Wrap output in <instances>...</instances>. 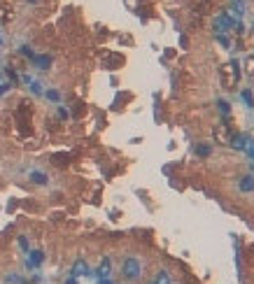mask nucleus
Masks as SVG:
<instances>
[{
  "instance_id": "6ab92c4d",
  "label": "nucleus",
  "mask_w": 254,
  "mask_h": 284,
  "mask_svg": "<svg viewBox=\"0 0 254 284\" xmlns=\"http://www.w3.org/2000/svg\"><path fill=\"white\" fill-rule=\"evenodd\" d=\"M28 3H37V0H28Z\"/></svg>"
},
{
  "instance_id": "39448f33",
  "label": "nucleus",
  "mask_w": 254,
  "mask_h": 284,
  "mask_svg": "<svg viewBox=\"0 0 254 284\" xmlns=\"http://www.w3.org/2000/svg\"><path fill=\"white\" fill-rule=\"evenodd\" d=\"M70 275H72V277H87V275H91V273H89L87 261H84V259L75 261V263H72V268H70Z\"/></svg>"
},
{
  "instance_id": "20e7f679",
  "label": "nucleus",
  "mask_w": 254,
  "mask_h": 284,
  "mask_svg": "<svg viewBox=\"0 0 254 284\" xmlns=\"http://www.w3.org/2000/svg\"><path fill=\"white\" fill-rule=\"evenodd\" d=\"M233 24H236V19L231 14H217L212 21V28L217 35H224V33H229L233 28Z\"/></svg>"
},
{
  "instance_id": "6e6552de",
  "label": "nucleus",
  "mask_w": 254,
  "mask_h": 284,
  "mask_svg": "<svg viewBox=\"0 0 254 284\" xmlns=\"http://www.w3.org/2000/svg\"><path fill=\"white\" fill-rule=\"evenodd\" d=\"M110 270H112L110 259H103V261H101V266H98V270H96V273H98V277H101V279H107V277H110Z\"/></svg>"
},
{
  "instance_id": "f8f14e48",
  "label": "nucleus",
  "mask_w": 254,
  "mask_h": 284,
  "mask_svg": "<svg viewBox=\"0 0 254 284\" xmlns=\"http://www.w3.org/2000/svg\"><path fill=\"white\" fill-rule=\"evenodd\" d=\"M31 179H33L35 184H47V182H49V177H47L45 173H40V170H33V173H31Z\"/></svg>"
},
{
  "instance_id": "f257e3e1",
  "label": "nucleus",
  "mask_w": 254,
  "mask_h": 284,
  "mask_svg": "<svg viewBox=\"0 0 254 284\" xmlns=\"http://www.w3.org/2000/svg\"><path fill=\"white\" fill-rule=\"evenodd\" d=\"M122 275L128 282H135V279L143 277V261L135 259V256H126L122 263Z\"/></svg>"
},
{
  "instance_id": "9d476101",
  "label": "nucleus",
  "mask_w": 254,
  "mask_h": 284,
  "mask_svg": "<svg viewBox=\"0 0 254 284\" xmlns=\"http://www.w3.org/2000/svg\"><path fill=\"white\" fill-rule=\"evenodd\" d=\"M231 7H233V12H236V19L245 16V3L243 0H231Z\"/></svg>"
},
{
  "instance_id": "f03ea898",
  "label": "nucleus",
  "mask_w": 254,
  "mask_h": 284,
  "mask_svg": "<svg viewBox=\"0 0 254 284\" xmlns=\"http://www.w3.org/2000/svg\"><path fill=\"white\" fill-rule=\"evenodd\" d=\"M212 135H214V142H219V145H229L231 137H233V126H231L229 121H219V124H214Z\"/></svg>"
},
{
  "instance_id": "1a4fd4ad",
  "label": "nucleus",
  "mask_w": 254,
  "mask_h": 284,
  "mask_svg": "<svg viewBox=\"0 0 254 284\" xmlns=\"http://www.w3.org/2000/svg\"><path fill=\"white\" fill-rule=\"evenodd\" d=\"M42 261H45V254L42 252H31V256H28V266H31V268H37Z\"/></svg>"
},
{
  "instance_id": "dca6fc26",
  "label": "nucleus",
  "mask_w": 254,
  "mask_h": 284,
  "mask_svg": "<svg viewBox=\"0 0 254 284\" xmlns=\"http://www.w3.org/2000/svg\"><path fill=\"white\" fill-rule=\"evenodd\" d=\"M240 96H243V100L247 103V107H254V96H252V91H247V89H245Z\"/></svg>"
},
{
  "instance_id": "2eb2a0df",
  "label": "nucleus",
  "mask_w": 254,
  "mask_h": 284,
  "mask_svg": "<svg viewBox=\"0 0 254 284\" xmlns=\"http://www.w3.org/2000/svg\"><path fill=\"white\" fill-rule=\"evenodd\" d=\"M217 110L222 112L224 117H229V112H231V107H229V103L226 100H217Z\"/></svg>"
},
{
  "instance_id": "4468645a",
  "label": "nucleus",
  "mask_w": 254,
  "mask_h": 284,
  "mask_svg": "<svg viewBox=\"0 0 254 284\" xmlns=\"http://www.w3.org/2000/svg\"><path fill=\"white\" fill-rule=\"evenodd\" d=\"M243 152L247 154V156H249V158H252V161H254V137H247V142H245Z\"/></svg>"
},
{
  "instance_id": "423d86ee",
  "label": "nucleus",
  "mask_w": 254,
  "mask_h": 284,
  "mask_svg": "<svg viewBox=\"0 0 254 284\" xmlns=\"http://www.w3.org/2000/svg\"><path fill=\"white\" fill-rule=\"evenodd\" d=\"M247 137L249 135H245V133H233V137H231V147L236 149V152H243V147H245V142H247Z\"/></svg>"
},
{
  "instance_id": "0eeeda50",
  "label": "nucleus",
  "mask_w": 254,
  "mask_h": 284,
  "mask_svg": "<svg viewBox=\"0 0 254 284\" xmlns=\"http://www.w3.org/2000/svg\"><path fill=\"white\" fill-rule=\"evenodd\" d=\"M238 189H240L243 193L254 191V175H245V177L238 182Z\"/></svg>"
},
{
  "instance_id": "9b49d317",
  "label": "nucleus",
  "mask_w": 254,
  "mask_h": 284,
  "mask_svg": "<svg viewBox=\"0 0 254 284\" xmlns=\"http://www.w3.org/2000/svg\"><path fill=\"white\" fill-rule=\"evenodd\" d=\"M193 152L199 154V156H210V152H212V147H210V145H203V142H199V145H196V147H193Z\"/></svg>"
},
{
  "instance_id": "f3484780",
  "label": "nucleus",
  "mask_w": 254,
  "mask_h": 284,
  "mask_svg": "<svg viewBox=\"0 0 254 284\" xmlns=\"http://www.w3.org/2000/svg\"><path fill=\"white\" fill-rule=\"evenodd\" d=\"M45 96H47V98H49V100H54V103H58V100H61V93L56 91V89H51V91H47V93H45Z\"/></svg>"
},
{
  "instance_id": "7ed1b4c3",
  "label": "nucleus",
  "mask_w": 254,
  "mask_h": 284,
  "mask_svg": "<svg viewBox=\"0 0 254 284\" xmlns=\"http://www.w3.org/2000/svg\"><path fill=\"white\" fill-rule=\"evenodd\" d=\"M240 77V70H238V63H226V66L222 68V82H224V87L226 89H233V84L238 82Z\"/></svg>"
},
{
  "instance_id": "ddd939ff",
  "label": "nucleus",
  "mask_w": 254,
  "mask_h": 284,
  "mask_svg": "<svg viewBox=\"0 0 254 284\" xmlns=\"http://www.w3.org/2000/svg\"><path fill=\"white\" fill-rule=\"evenodd\" d=\"M33 61L40 66V70H47V68H49V63H51V58H49V56H33Z\"/></svg>"
},
{
  "instance_id": "a211bd4d",
  "label": "nucleus",
  "mask_w": 254,
  "mask_h": 284,
  "mask_svg": "<svg viewBox=\"0 0 254 284\" xmlns=\"http://www.w3.org/2000/svg\"><path fill=\"white\" fill-rule=\"evenodd\" d=\"M247 66H249V72H254V58H249V63H247Z\"/></svg>"
}]
</instances>
